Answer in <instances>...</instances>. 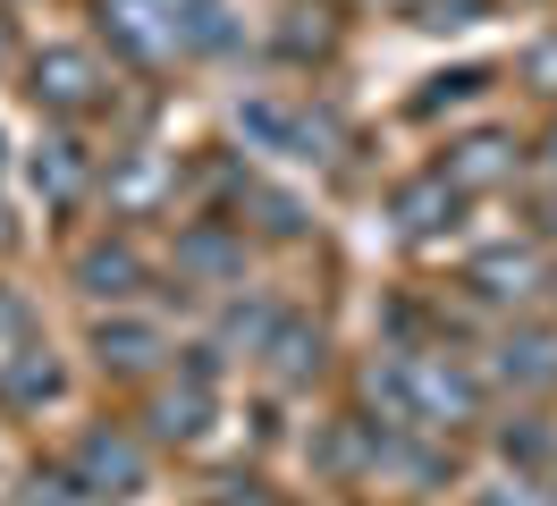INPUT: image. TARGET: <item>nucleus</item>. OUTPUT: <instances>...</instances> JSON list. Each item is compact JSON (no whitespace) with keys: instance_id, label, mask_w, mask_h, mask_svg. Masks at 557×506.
<instances>
[{"instance_id":"f257e3e1","label":"nucleus","mask_w":557,"mask_h":506,"mask_svg":"<svg viewBox=\"0 0 557 506\" xmlns=\"http://www.w3.org/2000/svg\"><path fill=\"white\" fill-rule=\"evenodd\" d=\"M51 94H60V101H85V60H51Z\"/></svg>"}]
</instances>
